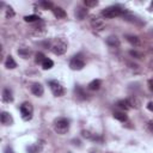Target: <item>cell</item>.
<instances>
[{
    "mask_svg": "<svg viewBox=\"0 0 153 153\" xmlns=\"http://www.w3.org/2000/svg\"><path fill=\"white\" fill-rule=\"evenodd\" d=\"M124 13H126V10L122 8L118 5L109 6V7H106V8H104L102 11V16L104 18H115V17H120V16H122Z\"/></svg>",
    "mask_w": 153,
    "mask_h": 153,
    "instance_id": "1",
    "label": "cell"
},
{
    "mask_svg": "<svg viewBox=\"0 0 153 153\" xmlns=\"http://www.w3.org/2000/svg\"><path fill=\"white\" fill-rule=\"evenodd\" d=\"M68 129H69V121L67 118L60 117V118L55 120V122H54V130L57 134L63 135V134H66L68 131Z\"/></svg>",
    "mask_w": 153,
    "mask_h": 153,
    "instance_id": "2",
    "label": "cell"
},
{
    "mask_svg": "<svg viewBox=\"0 0 153 153\" xmlns=\"http://www.w3.org/2000/svg\"><path fill=\"white\" fill-rule=\"evenodd\" d=\"M50 49H51V51H53L55 55H62V54H65L66 50H67V43H66L63 39L59 38V39L54 41V42L50 44Z\"/></svg>",
    "mask_w": 153,
    "mask_h": 153,
    "instance_id": "3",
    "label": "cell"
},
{
    "mask_svg": "<svg viewBox=\"0 0 153 153\" xmlns=\"http://www.w3.org/2000/svg\"><path fill=\"white\" fill-rule=\"evenodd\" d=\"M32 114H33V108L30 103L25 102L20 105V115H22V118L24 121H29L32 118Z\"/></svg>",
    "mask_w": 153,
    "mask_h": 153,
    "instance_id": "4",
    "label": "cell"
},
{
    "mask_svg": "<svg viewBox=\"0 0 153 153\" xmlns=\"http://www.w3.org/2000/svg\"><path fill=\"white\" fill-rule=\"evenodd\" d=\"M69 67L73 71H80V69H82L85 67V61L80 55H75L69 61Z\"/></svg>",
    "mask_w": 153,
    "mask_h": 153,
    "instance_id": "5",
    "label": "cell"
},
{
    "mask_svg": "<svg viewBox=\"0 0 153 153\" xmlns=\"http://www.w3.org/2000/svg\"><path fill=\"white\" fill-rule=\"evenodd\" d=\"M49 86H50V90H51V92H53V94L55 97H61V96L65 94V88H63V86L59 81L50 80L49 81Z\"/></svg>",
    "mask_w": 153,
    "mask_h": 153,
    "instance_id": "6",
    "label": "cell"
},
{
    "mask_svg": "<svg viewBox=\"0 0 153 153\" xmlns=\"http://www.w3.org/2000/svg\"><path fill=\"white\" fill-rule=\"evenodd\" d=\"M0 121H1V123H2L4 126H11V124L13 123V118H12L11 114L7 112V111H2V112H1V115H0Z\"/></svg>",
    "mask_w": 153,
    "mask_h": 153,
    "instance_id": "7",
    "label": "cell"
},
{
    "mask_svg": "<svg viewBox=\"0 0 153 153\" xmlns=\"http://www.w3.org/2000/svg\"><path fill=\"white\" fill-rule=\"evenodd\" d=\"M2 100H4L5 103H11V102L13 100V94H12L11 88L5 87V88L2 90Z\"/></svg>",
    "mask_w": 153,
    "mask_h": 153,
    "instance_id": "8",
    "label": "cell"
},
{
    "mask_svg": "<svg viewBox=\"0 0 153 153\" xmlns=\"http://www.w3.org/2000/svg\"><path fill=\"white\" fill-rule=\"evenodd\" d=\"M31 92H32L35 96L41 97V96L44 93V88H43V86H42L41 84L36 82V84H33V85L31 86Z\"/></svg>",
    "mask_w": 153,
    "mask_h": 153,
    "instance_id": "9",
    "label": "cell"
},
{
    "mask_svg": "<svg viewBox=\"0 0 153 153\" xmlns=\"http://www.w3.org/2000/svg\"><path fill=\"white\" fill-rule=\"evenodd\" d=\"M106 43L111 48H118L120 47V39L116 36H109L106 38Z\"/></svg>",
    "mask_w": 153,
    "mask_h": 153,
    "instance_id": "10",
    "label": "cell"
},
{
    "mask_svg": "<svg viewBox=\"0 0 153 153\" xmlns=\"http://www.w3.org/2000/svg\"><path fill=\"white\" fill-rule=\"evenodd\" d=\"M81 135H82L84 137L88 139V140H93V141L98 140V141H102V137H99L97 134H93V133H91V131H88V130H82V131H81Z\"/></svg>",
    "mask_w": 153,
    "mask_h": 153,
    "instance_id": "11",
    "label": "cell"
},
{
    "mask_svg": "<svg viewBox=\"0 0 153 153\" xmlns=\"http://www.w3.org/2000/svg\"><path fill=\"white\" fill-rule=\"evenodd\" d=\"M86 14H87V10H86L85 7L79 6V7L75 8V16H76V18H78L79 20H82V19L86 17Z\"/></svg>",
    "mask_w": 153,
    "mask_h": 153,
    "instance_id": "12",
    "label": "cell"
},
{
    "mask_svg": "<svg viewBox=\"0 0 153 153\" xmlns=\"http://www.w3.org/2000/svg\"><path fill=\"white\" fill-rule=\"evenodd\" d=\"M126 38H127V41L131 44V45H134V47H139L140 44H141V42H140V38L137 37V36H133V35H127L126 36Z\"/></svg>",
    "mask_w": 153,
    "mask_h": 153,
    "instance_id": "13",
    "label": "cell"
},
{
    "mask_svg": "<svg viewBox=\"0 0 153 153\" xmlns=\"http://www.w3.org/2000/svg\"><path fill=\"white\" fill-rule=\"evenodd\" d=\"M5 66H6V68H8V69H13V68L17 67V62L13 60V57H12L11 55H8L7 59H6V61H5Z\"/></svg>",
    "mask_w": 153,
    "mask_h": 153,
    "instance_id": "14",
    "label": "cell"
},
{
    "mask_svg": "<svg viewBox=\"0 0 153 153\" xmlns=\"http://www.w3.org/2000/svg\"><path fill=\"white\" fill-rule=\"evenodd\" d=\"M53 12H54L55 17H57V18H66V16H67L66 11L63 8H61V7H54Z\"/></svg>",
    "mask_w": 153,
    "mask_h": 153,
    "instance_id": "15",
    "label": "cell"
},
{
    "mask_svg": "<svg viewBox=\"0 0 153 153\" xmlns=\"http://www.w3.org/2000/svg\"><path fill=\"white\" fill-rule=\"evenodd\" d=\"M117 106H120L123 110H129L131 108L130 103H129V99H121V100H118L117 102Z\"/></svg>",
    "mask_w": 153,
    "mask_h": 153,
    "instance_id": "16",
    "label": "cell"
},
{
    "mask_svg": "<svg viewBox=\"0 0 153 153\" xmlns=\"http://www.w3.org/2000/svg\"><path fill=\"white\" fill-rule=\"evenodd\" d=\"M91 25L93 26V29H96V30H100V29L103 27L104 23H103L100 19H98V18H92V20H91Z\"/></svg>",
    "mask_w": 153,
    "mask_h": 153,
    "instance_id": "17",
    "label": "cell"
},
{
    "mask_svg": "<svg viewBox=\"0 0 153 153\" xmlns=\"http://www.w3.org/2000/svg\"><path fill=\"white\" fill-rule=\"evenodd\" d=\"M100 85H102V81H100L99 79H94V80H92V81L88 84V88L92 90V91H96V90H99Z\"/></svg>",
    "mask_w": 153,
    "mask_h": 153,
    "instance_id": "18",
    "label": "cell"
},
{
    "mask_svg": "<svg viewBox=\"0 0 153 153\" xmlns=\"http://www.w3.org/2000/svg\"><path fill=\"white\" fill-rule=\"evenodd\" d=\"M114 118H116V120L120 121V122H126V121L128 120V116H127L124 112L116 111V112H114Z\"/></svg>",
    "mask_w": 153,
    "mask_h": 153,
    "instance_id": "19",
    "label": "cell"
},
{
    "mask_svg": "<svg viewBox=\"0 0 153 153\" xmlns=\"http://www.w3.org/2000/svg\"><path fill=\"white\" fill-rule=\"evenodd\" d=\"M53 66H54L53 60H50V59H48V57H45L44 61L42 62V67H43V69H50Z\"/></svg>",
    "mask_w": 153,
    "mask_h": 153,
    "instance_id": "20",
    "label": "cell"
},
{
    "mask_svg": "<svg viewBox=\"0 0 153 153\" xmlns=\"http://www.w3.org/2000/svg\"><path fill=\"white\" fill-rule=\"evenodd\" d=\"M74 91H75V93H76V96L80 98V99H86V93L84 92V90L80 87V86H75V88H74Z\"/></svg>",
    "mask_w": 153,
    "mask_h": 153,
    "instance_id": "21",
    "label": "cell"
},
{
    "mask_svg": "<svg viewBox=\"0 0 153 153\" xmlns=\"http://www.w3.org/2000/svg\"><path fill=\"white\" fill-rule=\"evenodd\" d=\"M84 5L86 7H96L98 5V1L97 0H85L84 1Z\"/></svg>",
    "mask_w": 153,
    "mask_h": 153,
    "instance_id": "22",
    "label": "cell"
},
{
    "mask_svg": "<svg viewBox=\"0 0 153 153\" xmlns=\"http://www.w3.org/2000/svg\"><path fill=\"white\" fill-rule=\"evenodd\" d=\"M25 22H29V23H32V22H36V20H39V17L36 16V14H31V16H26L24 17Z\"/></svg>",
    "mask_w": 153,
    "mask_h": 153,
    "instance_id": "23",
    "label": "cell"
},
{
    "mask_svg": "<svg viewBox=\"0 0 153 153\" xmlns=\"http://www.w3.org/2000/svg\"><path fill=\"white\" fill-rule=\"evenodd\" d=\"M44 59H45V56H44L43 53H37V54H36V57H35V61H36L37 63H41V65H42V62L44 61Z\"/></svg>",
    "mask_w": 153,
    "mask_h": 153,
    "instance_id": "24",
    "label": "cell"
},
{
    "mask_svg": "<svg viewBox=\"0 0 153 153\" xmlns=\"http://www.w3.org/2000/svg\"><path fill=\"white\" fill-rule=\"evenodd\" d=\"M39 147L38 145H33V146H30L27 147V153H39Z\"/></svg>",
    "mask_w": 153,
    "mask_h": 153,
    "instance_id": "25",
    "label": "cell"
},
{
    "mask_svg": "<svg viewBox=\"0 0 153 153\" xmlns=\"http://www.w3.org/2000/svg\"><path fill=\"white\" fill-rule=\"evenodd\" d=\"M129 55L133 56V57H135V59H142V57H143V55H142L141 53L136 51V50H130V51H129Z\"/></svg>",
    "mask_w": 153,
    "mask_h": 153,
    "instance_id": "26",
    "label": "cell"
},
{
    "mask_svg": "<svg viewBox=\"0 0 153 153\" xmlns=\"http://www.w3.org/2000/svg\"><path fill=\"white\" fill-rule=\"evenodd\" d=\"M39 5H41L42 7H44L45 10H48V8H54V7H53V2H50V1H41Z\"/></svg>",
    "mask_w": 153,
    "mask_h": 153,
    "instance_id": "27",
    "label": "cell"
},
{
    "mask_svg": "<svg viewBox=\"0 0 153 153\" xmlns=\"http://www.w3.org/2000/svg\"><path fill=\"white\" fill-rule=\"evenodd\" d=\"M18 54H19L20 56H23L24 59H26V57L30 55V51H29L27 49H19V50H18Z\"/></svg>",
    "mask_w": 153,
    "mask_h": 153,
    "instance_id": "28",
    "label": "cell"
},
{
    "mask_svg": "<svg viewBox=\"0 0 153 153\" xmlns=\"http://www.w3.org/2000/svg\"><path fill=\"white\" fill-rule=\"evenodd\" d=\"M6 16H7V17H8V16H10V17H13V16H14V12H13L12 7H8V8H7V13H6Z\"/></svg>",
    "mask_w": 153,
    "mask_h": 153,
    "instance_id": "29",
    "label": "cell"
},
{
    "mask_svg": "<svg viewBox=\"0 0 153 153\" xmlns=\"http://www.w3.org/2000/svg\"><path fill=\"white\" fill-rule=\"evenodd\" d=\"M4 153H14V151L12 149V147H11V146H6V147H5V151H4Z\"/></svg>",
    "mask_w": 153,
    "mask_h": 153,
    "instance_id": "30",
    "label": "cell"
},
{
    "mask_svg": "<svg viewBox=\"0 0 153 153\" xmlns=\"http://www.w3.org/2000/svg\"><path fill=\"white\" fill-rule=\"evenodd\" d=\"M148 129H149V131L153 133V120H151V121L148 122Z\"/></svg>",
    "mask_w": 153,
    "mask_h": 153,
    "instance_id": "31",
    "label": "cell"
},
{
    "mask_svg": "<svg viewBox=\"0 0 153 153\" xmlns=\"http://www.w3.org/2000/svg\"><path fill=\"white\" fill-rule=\"evenodd\" d=\"M148 87H149V90L153 92V79H151V80L148 81Z\"/></svg>",
    "mask_w": 153,
    "mask_h": 153,
    "instance_id": "32",
    "label": "cell"
},
{
    "mask_svg": "<svg viewBox=\"0 0 153 153\" xmlns=\"http://www.w3.org/2000/svg\"><path fill=\"white\" fill-rule=\"evenodd\" d=\"M147 109H148L149 111H152V112H153V103H152V102L147 104Z\"/></svg>",
    "mask_w": 153,
    "mask_h": 153,
    "instance_id": "33",
    "label": "cell"
},
{
    "mask_svg": "<svg viewBox=\"0 0 153 153\" xmlns=\"http://www.w3.org/2000/svg\"><path fill=\"white\" fill-rule=\"evenodd\" d=\"M152 6H153V2H152Z\"/></svg>",
    "mask_w": 153,
    "mask_h": 153,
    "instance_id": "34",
    "label": "cell"
},
{
    "mask_svg": "<svg viewBox=\"0 0 153 153\" xmlns=\"http://www.w3.org/2000/svg\"><path fill=\"white\" fill-rule=\"evenodd\" d=\"M68 153H71V152H68Z\"/></svg>",
    "mask_w": 153,
    "mask_h": 153,
    "instance_id": "35",
    "label": "cell"
},
{
    "mask_svg": "<svg viewBox=\"0 0 153 153\" xmlns=\"http://www.w3.org/2000/svg\"><path fill=\"white\" fill-rule=\"evenodd\" d=\"M92 153H94V152H92Z\"/></svg>",
    "mask_w": 153,
    "mask_h": 153,
    "instance_id": "36",
    "label": "cell"
}]
</instances>
